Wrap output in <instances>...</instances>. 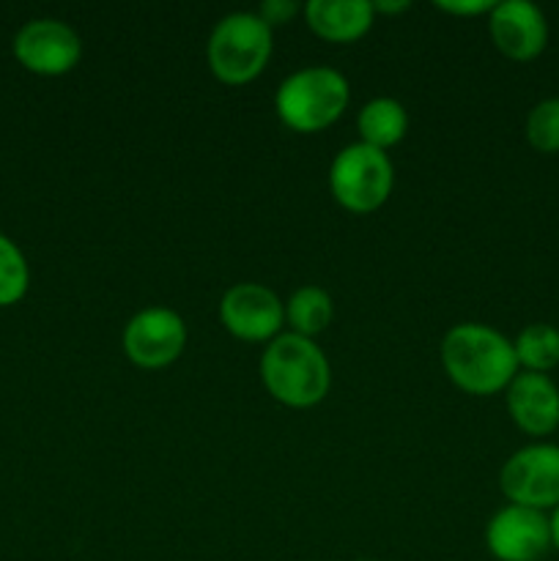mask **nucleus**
I'll return each instance as SVG.
<instances>
[{"instance_id":"1","label":"nucleus","mask_w":559,"mask_h":561,"mask_svg":"<svg viewBox=\"0 0 559 561\" xmlns=\"http://www.w3.org/2000/svg\"><path fill=\"white\" fill-rule=\"evenodd\" d=\"M442 367L460 392L475 398L504 392L521 373L513 340L477 321L455 323L447 329L442 340Z\"/></svg>"},{"instance_id":"2","label":"nucleus","mask_w":559,"mask_h":561,"mask_svg":"<svg viewBox=\"0 0 559 561\" xmlns=\"http://www.w3.org/2000/svg\"><path fill=\"white\" fill-rule=\"evenodd\" d=\"M261 381L285 409H312L332 387V367L316 340L283 332L261 354Z\"/></svg>"},{"instance_id":"3","label":"nucleus","mask_w":559,"mask_h":561,"mask_svg":"<svg viewBox=\"0 0 559 561\" xmlns=\"http://www.w3.org/2000/svg\"><path fill=\"white\" fill-rule=\"evenodd\" d=\"M349 102V80L332 66H305L285 77L274 93L277 118L299 135L329 129L345 113Z\"/></svg>"},{"instance_id":"4","label":"nucleus","mask_w":559,"mask_h":561,"mask_svg":"<svg viewBox=\"0 0 559 561\" xmlns=\"http://www.w3.org/2000/svg\"><path fill=\"white\" fill-rule=\"evenodd\" d=\"M274 49V31L258 11H230L206 42V64L225 85H247L263 75Z\"/></svg>"},{"instance_id":"5","label":"nucleus","mask_w":559,"mask_h":561,"mask_svg":"<svg viewBox=\"0 0 559 561\" xmlns=\"http://www.w3.org/2000/svg\"><path fill=\"white\" fill-rule=\"evenodd\" d=\"M392 186L395 168L389 153L360 140L340 148L329 164V192L351 214L378 211L392 195Z\"/></svg>"},{"instance_id":"6","label":"nucleus","mask_w":559,"mask_h":561,"mask_svg":"<svg viewBox=\"0 0 559 561\" xmlns=\"http://www.w3.org/2000/svg\"><path fill=\"white\" fill-rule=\"evenodd\" d=\"M499 488L510 504L529 510L559 507V444H529L504 460Z\"/></svg>"},{"instance_id":"7","label":"nucleus","mask_w":559,"mask_h":561,"mask_svg":"<svg viewBox=\"0 0 559 561\" xmlns=\"http://www.w3.org/2000/svg\"><path fill=\"white\" fill-rule=\"evenodd\" d=\"M186 340L190 332L184 318L170 307H142L126 321L121 334L126 359L142 370H162L173 365L184 354Z\"/></svg>"},{"instance_id":"8","label":"nucleus","mask_w":559,"mask_h":561,"mask_svg":"<svg viewBox=\"0 0 559 561\" xmlns=\"http://www.w3.org/2000/svg\"><path fill=\"white\" fill-rule=\"evenodd\" d=\"M11 49H14L16 64L31 75L60 77L69 75L80 64L82 38L69 22L38 16L16 31Z\"/></svg>"},{"instance_id":"9","label":"nucleus","mask_w":559,"mask_h":561,"mask_svg":"<svg viewBox=\"0 0 559 561\" xmlns=\"http://www.w3.org/2000/svg\"><path fill=\"white\" fill-rule=\"evenodd\" d=\"M219 321L230 337L244 343H272L283 334L285 301L269 285H230L219 299Z\"/></svg>"},{"instance_id":"10","label":"nucleus","mask_w":559,"mask_h":561,"mask_svg":"<svg viewBox=\"0 0 559 561\" xmlns=\"http://www.w3.org/2000/svg\"><path fill=\"white\" fill-rule=\"evenodd\" d=\"M486 548L497 561H540L551 551V520L518 504L497 510L486 526Z\"/></svg>"},{"instance_id":"11","label":"nucleus","mask_w":559,"mask_h":561,"mask_svg":"<svg viewBox=\"0 0 559 561\" xmlns=\"http://www.w3.org/2000/svg\"><path fill=\"white\" fill-rule=\"evenodd\" d=\"M491 42L504 58L535 60L548 44V20L529 0H502L488 14Z\"/></svg>"},{"instance_id":"12","label":"nucleus","mask_w":559,"mask_h":561,"mask_svg":"<svg viewBox=\"0 0 559 561\" xmlns=\"http://www.w3.org/2000/svg\"><path fill=\"white\" fill-rule=\"evenodd\" d=\"M504 403L513 425L526 436H551L559 427V387L543 373L521 370L504 389Z\"/></svg>"},{"instance_id":"13","label":"nucleus","mask_w":559,"mask_h":561,"mask_svg":"<svg viewBox=\"0 0 559 561\" xmlns=\"http://www.w3.org/2000/svg\"><path fill=\"white\" fill-rule=\"evenodd\" d=\"M301 11L307 27L332 44L360 42L376 22L370 0H310Z\"/></svg>"},{"instance_id":"14","label":"nucleus","mask_w":559,"mask_h":561,"mask_svg":"<svg viewBox=\"0 0 559 561\" xmlns=\"http://www.w3.org/2000/svg\"><path fill=\"white\" fill-rule=\"evenodd\" d=\"M356 131H360V142L378 151H389L409 131V113L398 99L376 96L362 104L356 115Z\"/></svg>"},{"instance_id":"15","label":"nucleus","mask_w":559,"mask_h":561,"mask_svg":"<svg viewBox=\"0 0 559 561\" xmlns=\"http://www.w3.org/2000/svg\"><path fill=\"white\" fill-rule=\"evenodd\" d=\"M332 318V296L323 288H318V285H301V288H296L294 294H290V299L285 301V323H288L290 332L299 334V337L316 340L318 334L327 332Z\"/></svg>"},{"instance_id":"16","label":"nucleus","mask_w":559,"mask_h":561,"mask_svg":"<svg viewBox=\"0 0 559 561\" xmlns=\"http://www.w3.org/2000/svg\"><path fill=\"white\" fill-rule=\"evenodd\" d=\"M518 370L548 373L559 365V329L551 323H529L513 340Z\"/></svg>"},{"instance_id":"17","label":"nucleus","mask_w":559,"mask_h":561,"mask_svg":"<svg viewBox=\"0 0 559 561\" xmlns=\"http://www.w3.org/2000/svg\"><path fill=\"white\" fill-rule=\"evenodd\" d=\"M31 288L27 257L9 236L0 233V307L20 305Z\"/></svg>"},{"instance_id":"18","label":"nucleus","mask_w":559,"mask_h":561,"mask_svg":"<svg viewBox=\"0 0 559 561\" xmlns=\"http://www.w3.org/2000/svg\"><path fill=\"white\" fill-rule=\"evenodd\" d=\"M526 142L540 153H559V96L543 99L529 110Z\"/></svg>"},{"instance_id":"19","label":"nucleus","mask_w":559,"mask_h":561,"mask_svg":"<svg viewBox=\"0 0 559 561\" xmlns=\"http://www.w3.org/2000/svg\"><path fill=\"white\" fill-rule=\"evenodd\" d=\"M299 11L301 5L294 3V0H266V3H261V9H258V16L274 31L277 25H288Z\"/></svg>"},{"instance_id":"20","label":"nucleus","mask_w":559,"mask_h":561,"mask_svg":"<svg viewBox=\"0 0 559 561\" xmlns=\"http://www.w3.org/2000/svg\"><path fill=\"white\" fill-rule=\"evenodd\" d=\"M436 5L455 16H477V14H491V9L497 3H493V0H455V3L453 0H442V3Z\"/></svg>"},{"instance_id":"21","label":"nucleus","mask_w":559,"mask_h":561,"mask_svg":"<svg viewBox=\"0 0 559 561\" xmlns=\"http://www.w3.org/2000/svg\"><path fill=\"white\" fill-rule=\"evenodd\" d=\"M411 3H406V0H398V3H384V0H378V3H373V11L376 14H400V11L409 9Z\"/></svg>"},{"instance_id":"22","label":"nucleus","mask_w":559,"mask_h":561,"mask_svg":"<svg viewBox=\"0 0 559 561\" xmlns=\"http://www.w3.org/2000/svg\"><path fill=\"white\" fill-rule=\"evenodd\" d=\"M548 520H551V546L559 553V507L548 515Z\"/></svg>"},{"instance_id":"23","label":"nucleus","mask_w":559,"mask_h":561,"mask_svg":"<svg viewBox=\"0 0 559 561\" xmlns=\"http://www.w3.org/2000/svg\"><path fill=\"white\" fill-rule=\"evenodd\" d=\"M356 561H376V559H356Z\"/></svg>"}]
</instances>
